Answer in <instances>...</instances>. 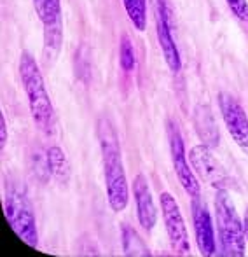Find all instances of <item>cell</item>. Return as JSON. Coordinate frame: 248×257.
I'll list each match as a JSON object with an SVG mask.
<instances>
[{"label": "cell", "instance_id": "6da1fadb", "mask_svg": "<svg viewBox=\"0 0 248 257\" xmlns=\"http://www.w3.org/2000/svg\"><path fill=\"white\" fill-rule=\"evenodd\" d=\"M98 139L102 147L103 173H105V187L109 205L114 212H123L128 205L129 189L126 179L123 154H121L119 139L109 119L102 117L98 121Z\"/></svg>", "mask_w": 248, "mask_h": 257}, {"label": "cell", "instance_id": "7a4b0ae2", "mask_svg": "<svg viewBox=\"0 0 248 257\" xmlns=\"http://www.w3.org/2000/svg\"><path fill=\"white\" fill-rule=\"evenodd\" d=\"M20 74L23 81V88L27 91L30 112L34 121L39 124V128L49 132V126L53 121V103L46 91L44 77L41 74L37 61L34 60L30 53H23L20 60Z\"/></svg>", "mask_w": 248, "mask_h": 257}, {"label": "cell", "instance_id": "3957f363", "mask_svg": "<svg viewBox=\"0 0 248 257\" xmlns=\"http://www.w3.org/2000/svg\"><path fill=\"white\" fill-rule=\"evenodd\" d=\"M215 217L222 254L229 257L245 255V226L225 189H218L215 194Z\"/></svg>", "mask_w": 248, "mask_h": 257}, {"label": "cell", "instance_id": "277c9868", "mask_svg": "<svg viewBox=\"0 0 248 257\" xmlns=\"http://www.w3.org/2000/svg\"><path fill=\"white\" fill-rule=\"evenodd\" d=\"M4 208H6V217L14 233L27 245L37 247L39 233L37 222H35V213L23 191L16 189V187H7Z\"/></svg>", "mask_w": 248, "mask_h": 257}, {"label": "cell", "instance_id": "5b68a950", "mask_svg": "<svg viewBox=\"0 0 248 257\" xmlns=\"http://www.w3.org/2000/svg\"><path fill=\"white\" fill-rule=\"evenodd\" d=\"M190 165H192L194 172L208 184V186L215 187V189H231L234 186V180L231 179L225 168L217 161L213 154H211L208 146H196L190 149L189 153Z\"/></svg>", "mask_w": 248, "mask_h": 257}, {"label": "cell", "instance_id": "8992f818", "mask_svg": "<svg viewBox=\"0 0 248 257\" xmlns=\"http://www.w3.org/2000/svg\"><path fill=\"white\" fill-rule=\"evenodd\" d=\"M168 139H170V154L171 161H173V168L177 173L178 180H180L182 187L190 198H199L201 196V187L197 182L196 175L190 170V165L187 161L185 149H184V140H182L180 130L175 122H168Z\"/></svg>", "mask_w": 248, "mask_h": 257}, {"label": "cell", "instance_id": "52a82bcc", "mask_svg": "<svg viewBox=\"0 0 248 257\" xmlns=\"http://www.w3.org/2000/svg\"><path fill=\"white\" fill-rule=\"evenodd\" d=\"M218 105H220L222 119L225 122L229 135L232 137L238 147L245 154H248V115L243 110L238 100L229 93L218 95Z\"/></svg>", "mask_w": 248, "mask_h": 257}, {"label": "cell", "instance_id": "ba28073f", "mask_svg": "<svg viewBox=\"0 0 248 257\" xmlns=\"http://www.w3.org/2000/svg\"><path fill=\"white\" fill-rule=\"evenodd\" d=\"M161 210H163L164 224H166L168 238L177 254L184 255L189 252V233L184 222V217L178 208V203L170 193L161 194Z\"/></svg>", "mask_w": 248, "mask_h": 257}, {"label": "cell", "instance_id": "9c48e42d", "mask_svg": "<svg viewBox=\"0 0 248 257\" xmlns=\"http://www.w3.org/2000/svg\"><path fill=\"white\" fill-rule=\"evenodd\" d=\"M154 7H156V32H157V41H159L161 51H163L164 61H166L168 68L171 72H178L182 67L180 53H178L177 42L171 34V23H170V14H168V7L164 0H154Z\"/></svg>", "mask_w": 248, "mask_h": 257}, {"label": "cell", "instance_id": "30bf717a", "mask_svg": "<svg viewBox=\"0 0 248 257\" xmlns=\"http://www.w3.org/2000/svg\"><path fill=\"white\" fill-rule=\"evenodd\" d=\"M192 220L194 233H196V243L201 255H213L215 250H217L213 222H211V215L208 212L206 205L199 198H192Z\"/></svg>", "mask_w": 248, "mask_h": 257}, {"label": "cell", "instance_id": "8fae6325", "mask_svg": "<svg viewBox=\"0 0 248 257\" xmlns=\"http://www.w3.org/2000/svg\"><path fill=\"white\" fill-rule=\"evenodd\" d=\"M133 194L136 201V213H138V222L143 229H154L157 222V208L154 205V198L150 193V186L143 175H138L133 182Z\"/></svg>", "mask_w": 248, "mask_h": 257}, {"label": "cell", "instance_id": "7c38bea8", "mask_svg": "<svg viewBox=\"0 0 248 257\" xmlns=\"http://www.w3.org/2000/svg\"><path fill=\"white\" fill-rule=\"evenodd\" d=\"M194 124H196V132L201 137V140L204 142V146L215 147L220 142V135H218L217 124H215V119L210 112V107L206 105H199L196 108V114H194Z\"/></svg>", "mask_w": 248, "mask_h": 257}, {"label": "cell", "instance_id": "4fadbf2b", "mask_svg": "<svg viewBox=\"0 0 248 257\" xmlns=\"http://www.w3.org/2000/svg\"><path fill=\"white\" fill-rule=\"evenodd\" d=\"M63 42V21L62 18L49 25H44V49H42V60L46 63H53L62 49Z\"/></svg>", "mask_w": 248, "mask_h": 257}, {"label": "cell", "instance_id": "5bb4252c", "mask_svg": "<svg viewBox=\"0 0 248 257\" xmlns=\"http://www.w3.org/2000/svg\"><path fill=\"white\" fill-rule=\"evenodd\" d=\"M46 166H48V172L51 173L53 177H55L56 180H60V182H68V179H70V163H68L67 156L60 147L53 146L48 149V153H46Z\"/></svg>", "mask_w": 248, "mask_h": 257}, {"label": "cell", "instance_id": "9a60e30c", "mask_svg": "<svg viewBox=\"0 0 248 257\" xmlns=\"http://www.w3.org/2000/svg\"><path fill=\"white\" fill-rule=\"evenodd\" d=\"M123 248L126 255H150V250L133 227H123Z\"/></svg>", "mask_w": 248, "mask_h": 257}, {"label": "cell", "instance_id": "2e32d148", "mask_svg": "<svg viewBox=\"0 0 248 257\" xmlns=\"http://www.w3.org/2000/svg\"><path fill=\"white\" fill-rule=\"evenodd\" d=\"M34 7L39 20L44 25H49L62 18V4H60V0H34Z\"/></svg>", "mask_w": 248, "mask_h": 257}, {"label": "cell", "instance_id": "e0dca14e", "mask_svg": "<svg viewBox=\"0 0 248 257\" xmlns=\"http://www.w3.org/2000/svg\"><path fill=\"white\" fill-rule=\"evenodd\" d=\"M126 13L136 30H145L147 27V0H124Z\"/></svg>", "mask_w": 248, "mask_h": 257}, {"label": "cell", "instance_id": "ac0fdd59", "mask_svg": "<svg viewBox=\"0 0 248 257\" xmlns=\"http://www.w3.org/2000/svg\"><path fill=\"white\" fill-rule=\"evenodd\" d=\"M119 63L121 68L124 72H131L135 68L136 58H135V49H133V44L129 41L128 35H123L121 37V46H119Z\"/></svg>", "mask_w": 248, "mask_h": 257}, {"label": "cell", "instance_id": "d6986e66", "mask_svg": "<svg viewBox=\"0 0 248 257\" xmlns=\"http://www.w3.org/2000/svg\"><path fill=\"white\" fill-rule=\"evenodd\" d=\"M227 6L231 7L232 14H234L238 20L246 21L248 23V4H246V0H227Z\"/></svg>", "mask_w": 248, "mask_h": 257}, {"label": "cell", "instance_id": "ffe728a7", "mask_svg": "<svg viewBox=\"0 0 248 257\" xmlns=\"http://www.w3.org/2000/svg\"><path fill=\"white\" fill-rule=\"evenodd\" d=\"M6 144H7V122L4 114H0V147L4 149Z\"/></svg>", "mask_w": 248, "mask_h": 257}, {"label": "cell", "instance_id": "44dd1931", "mask_svg": "<svg viewBox=\"0 0 248 257\" xmlns=\"http://www.w3.org/2000/svg\"><path fill=\"white\" fill-rule=\"evenodd\" d=\"M243 226H245V236L248 240V210L245 212V219H243Z\"/></svg>", "mask_w": 248, "mask_h": 257}]
</instances>
